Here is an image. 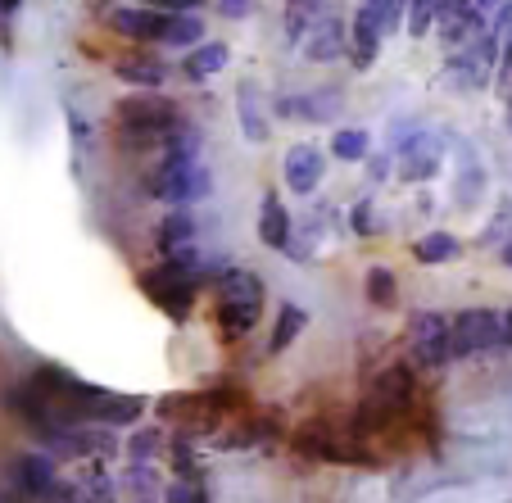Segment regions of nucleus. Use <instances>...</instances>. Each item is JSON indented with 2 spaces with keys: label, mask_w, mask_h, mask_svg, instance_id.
<instances>
[{
  "label": "nucleus",
  "mask_w": 512,
  "mask_h": 503,
  "mask_svg": "<svg viewBox=\"0 0 512 503\" xmlns=\"http://www.w3.org/2000/svg\"><path fill=\"white\" fill-rule=\"evenodd\" d=\"M435 32H440V41H445L449 50H472L481 46V41H490V23H485V10L481 5H440V23H435Z\"/></svg>",
  "instance_id": "nucleus-7"
},
{
  "label": "nucleus",
  "mask_w": 512,
  "mask_h": 503,
  "mask_svg": "<svg viewBox=\"0 0 512 503\" xmlns=\"http://www.w3.org/2000/svg\"><path fill=\"white\" fill-rule=\"evenodd\" d=\"M377 50H381V37L368 28V23H354V68H363L368 73L372 64H377Z\"/></svg>",
  "instance_id": "nucleus-30"
},
{
  "label": "nucleus",
  "mask_w": 512,
  "mask_h": 503,
  "mask_svg": "<svg viewBox=\"0 0 512 503\" xmlns=\"http://www.w3.org/2000/svg\"><path fill=\"white\" fill-rule=\"evenodd\" d=\"M218 14H223V19H245V14H250V5H236V0H227V5H218Z\"/></svg>",
  "instance_id": "nucleus-34"
},
{
  "label": "nucleus",
  "mask_w": 512,
  "mask_h": 503,
  "mask_svg": "<svg viewBox=\"0 0 512 503\" xmlns=\"http://www.w3.org/2000/svg\"><path fill=\"white\" fill-rule=\"evenodd\" d=\"M114 114H118V123H123V132L132 136V141H164L168 132L182 127L177 105L164 100V96H127V100H118Z\"/></svg>",
  "instance_id": "nucleus-3"
},
{
  "label": "nucleus",
  "mask_w": 512,
  "mask_h": 503,
  "mask_svg": "<svg viewBox=\"0 0 512 503\" xmlns=\"http://www.w3.org/2000/svg\"><path fill=\"white\" fill-rule=\"evenodd\" d=\"M114 73L127 82V87H141V91H155L168 82V68L159 64L155 55H127L114 64Z\"/></svg>",
  "instance_id": "nucleus-16"
},
{
  "label": "nucleus",
  "mask_w": 512,
  "mask_h": 503,
  "mask_svg": "<svg viewBox=\"0 0 512 503\" xmlns=\"http://www.w3.org/2000/svg\"><path fill=\"white\" fill-rule=\"evenodd\" d=\"M503 100H508V123H512V96H503Z\"/></svg>",
  "instance_id": "nucleus-39"
},
{
  "label": "nucleus",
  "mask_w": 512,
  "mask_h": 503,
  "mask_svg": "<svg viewBox=\"0 0 512 503\" xmlns=\"http://www.w3.org/2000/svg\"><path fill=\"white\" fill-rule=\"evenodd\" d=\"M458 155H463V173H458L454 200H458V209H472V200L485 191V173H481V164H476V155L467 146H458Z\"/></svg>",
  "instance_id": "nucleus-26"
},
{
  "label": "nucleus",
  "mask_w": 512,
  "mask_h": 503,
  "mask_svg": "<svg viewBox=\"0 0 512 503\" xmlns=\"http://www.w3.org/2000/svg\"><path fill=\"white\" fill-rule=\"evenodd\" d=\"M363 281H368V300L377 304V309H390V304L399 300V281H395V272L381 268V263H377V268H368V277H363Z\"/></svg>",
  "instance_id": "nucleus-28"
},
{
  "label": "nucleus",
  "mask_w": 512,
  "mask_h": 503,
  "mask_svg": "<svg viewBox=\"0 0 512 503\" xmlns=\"http://www.w3.org/2000/svg\"><path fill=\"white\" fill-rule=\"evenodd\" d=\"M309 19H322L318 5H290L286 10V41L290 46H304V37H309V28H313Z\"/></svg>",
  "instance_id": "nucleus-29"
},
{
  "label": "nucleus",
  "mask_w": 512,
  "mask_h": 503,
  "mask_svg": "<svg viewBox=\"0 0 512 503\" xmlns=\"http://www.w3.org/2000/svg\"><path fill=\"white\" fill-rule=\"evenodd\" d=\"M304 327H309V313H304L300 304H281L277 327H272V340H268V354H286V349L300 340Z\"/></svg>",
  "instance_id": "nucleus-23"
},
{
  "label": "nucleus",
  "mask_w": 512,
  "mask_h": 503,
  "mask_svg": "<svg viewBox=\"0 0 512 503\" xmlns=\"http://www.w3.org/2000/svg\"><path fill=\"white\" fill-rule=\"evenodd\" d=\"M209 277V263L200 254H182V259H164L159 268L141 272V291L168 313V318H186L195 304V286Z\"/></svg>",
  "instance_id": "nucleus-1"
},
{
  "label": "nucleus",
  "mask_w": 512,
  "mask_h": 503,
  "mask_svg": "<svg viewBox=\"0 0 512 503\" xmlns=\"http://www.w3.org/2000/svg\"><path fill=\"white\" fill-rule=\"evenodd\" d=\"M322 173H327V159H322L318 146H290L286 159H281V177H286L290 195H313L322 182Z\"/></svg>",
  "instance_id": "nucleus-11"
},
{
  "label": "nucleus",
  "mask_w": 512,
  "mask_h": 503,
  "mask_svg": "<svg viewBox=\"0 0 512 503\" xmlns=\"http://www.w3.org/2000/svg\"><path fill=\"white\" fill-rule=\"evenodd\" d=\"M390 173V159L386 155H377V159H372V177H377V182H381V177H386Z\"/></svg>",
  "instance_id": "nucleus-36"
},
{
  "label": "nucleus",
  "mask_w": 512,
  "mask_h": 503,
  "mask_svg": "<svg viewBox=\"0 0 512 503\" xmlns=\"http://www.w3.org/2000/svg\"><path fill=\"white\" fill-rule=\"evenodd\" d=\"M445 164V136L422 132L408 150H399V182H431Z\"/></svg>",
  "instance_id": "nucleus-9"
},
{
  "label": "nucleus",
  "mask_w": 512,
  "mask_h": 503,
  "mask_svg": "<svg viewBox=\"0 0 512 503\" xmlns=\"http://www.w3.org/2000/svg\"><path fill=\"white\" fill-rule=\"evenodd\" d=\"M304 59L309 64H331V59H340V50H345V23L340 19H318L309 28V37H304Z\"/></svg>",
  "instance_id": "nucleus-13"
},
{
  "label": "nucleus",
  "mask_w": 512,
  "mask_h": 503,
  "mask_svg": "<svg viewBox=\"0 0 512 503\" xmlns=\"http://www.w3.org/2000/svg\"><path fill=\"white\" fill-rule=\"evenodd\" d=\"M290 213H286V204L277 200V191H268L263 195V213H259V236H263V245L268 250H281L286 254V245H290Z\"/></svg>",
  "instance_id": "nucleus-15"
},
{
  "label": "nucleus",
  "mask_w": 512,
  "mask_h": 503,
  "mask_svg": "<svg viewBox=\"0 0 512 503\" xmlns=\"http://www.w3.org/2000/svg\"><path fill=\"white\" fill-rule=\"evenodd\" d=\"M254 322H259V304H223L218 300V309H213V327H218V336H227V340L254 331Z\"/></svg>",
  "instance_id": "nucleus-21"
},
{
  "label": "nucleus",
  "mask_w": 512,
  "mask_h": 503,
  "mask_svg": "<svg viewBox=\"0 0 512 503\" xmlns=\"http://www.w3.org/2000/svg\"><path fill=\"white\" fill-rule=\"evenodd\" d=\"M340 91H309V96H290V100H281V114H300V118H336L340 114Z\"/></svg>",
  "instance_id": "nucleus-19"
},
{
  "label": "nucleus",
  "mask_w": 512,
  "mask_h": 503,
  "mask_svg": "<svg viewBox=\"0 0 512 503\" xmlns=\"http://www.w3.org/2000/svg\"><path fill=\"white\" fill-rule=\"evenodd\" d=\"M223 68H227V46L223 41H204L200 50H191V55L182 59V78L204 82V78H213V73H223Z\"/></svg>",
  "instance_id": "nucleus-20"
},
{
  "label": "nucleus",
  "mask_w": 512,
  "mask_h": 503,
  "mask_svg": "<svg viewBox=\"0 0 512 503\" xmlns=\"http://www.w3.org/2000/svg\"><path fill=\"white\" fill-rule=\"evenodd\" d=\"M435 23H440V5H431V0H417V5H408V32H413V37H426Z\"/></svg>",
  "instance_id": "nucleus-31"
},
{
  "label": "nucleus",
  "mask_w": 512,
  "mask_h": 503,
  "mask_svg": "<svg viewBox=\"0 0 512 503\" xmlns=\"http://www.w3.org/2000/svg\"><path fill=\"white\" fill-rule=\"evenodd\" d=\"M109 32L132 37V41H164L168 14L150 10V5H114V10H109Z\"/></svg>",
  "instance_id": "nucleus-10"
},
{
  "label": "nucleus",
  "mask_w": 512,
  "mask_h": 503,
  "mask_svg": "<svg viewBox=\"0 0 512 503\" xmlns=\"http://www.w3.org/2000/svg\"><path fill=\"white\" fill-rule=\"evenodd\" d=\"M209 168L200 164V159H159L155 177H150V191L159 195V200H168L173 209H191L195 200H204L209 195Z\"/></svg>",
  "instance_id": "nucleus-4"
},
{
  "label": "nucleus",
  "mask_w": 512,
  "mask_h": 503,
  "mask_svg": "<svg viewBox=\"0 0 512 503\" xmlns=\"http://www.w3.org/2000/svg\"><path fill=\"white\" fill-rule=\"evenodd\" d=\"M195 236H200V223H195L191 209H173L164 213V223L155 227V245L164 259H182V254L195 250Z\"/></svg>",
  "instance_id": "nucleus-12"
},
{
  "label": "nucleus",
  "mask_w": 512,
  "mask_h": 503,
  "mask_svg": "<svg viewBox=\"0 0 512 503\" xmlns=\"http://www.w3.org/2000/svg\"><path fill=\"white\" fill-rule=\"evenodd\" d=\"M164 503H204V499H200V490H195V485H182V481H177L173 490H168Z\"/></svg>",
  "instance_id": "nucleus-33"
},
{
  "label": "nucleus",
  "mask_w": 512,
  "mask_h": 503,
  "mask_svg": "<svg viewBox=\"0 0 512 503\" xmlns=\"http://www.w3.org/2000/svg\"><path fill=\"white\" fill-rule=\"evenodd\" d=\"M132 454H136V463H141V458H145V454H155V436H136Z\"/></svg>",
  "instance_id": "nucleus-35"
},
{
  "label": "nucleus",
  "mask_w": 512,
  "mask_h": 503,
  "mask_svg": "<svg viewBox=\"0 0 512 503\" xmlns=\"http://www.w3.org/2000/svg\"><path fill=\"white\" fill-rule=\"evenodd\" d=\"M236 114H241V132L245 141H268V114L259 109V87L254 82H241L236 87Z\"/></svg>",
  "instance_id": "nucleus-18"
},
{
  "label": "nucleus",
  "mask_w": 512,
  "mask_h": 503,
  "mask_svg": "<svg viewBox=\"0 0 512 503\" xmlns=\"http://www.w3.org/2000/svg\"><path fill=\"white\" fill-rule=\"evenodd\" d=\"M408 19V5H390V0H368L363 10H358L354 23H368L372 32H377L381 41L390 37V32H399V23Z\"/></svg>",
  "instance_id": "nucleus-22"
},
{
  "label": "nucleus",
  "mask_w": 512,
  "mask_h": 503,
  "mask_svg": "<svg viewBox=\"0 0 512 503\" xmlns=\"http://www.w3.org/2000/svg\"><path fill=\"white\" fill-rule=\"evenodd\" d=\"M218 300L223 304H263V281L254 277V272H245V268H227V272H218Z\"/></svg>",
  "instance_id": "nucleus-17"
},
{
  "label": "nucleus",
  "mask_w": 512,
  "mask_h": 503,
  "mask_svg": "<svg viewBox=\"0 0 512 503\" xmlns=\"http://www.w3.org/2000/svg\"><path fill=\"white\" fill-rule=\"evenodd\" d=\"M14 476H19V485L28 494H37V499H50V494H59L55 458H46V454H23L19 467H14Z\"/></svg>",
  "instance_id": "nucleus-14"
},
{
  "label": "nucleus",
  "mask_w": 512,
  "mask_h": 503,
  "mask_svg": "<svg viewBox=\"0 0 512 503\" xmlns=\"http://www.w3.org/2000/svg\"><path fill=\"white\" fill-rule=\"evenodd\" d=\"M164 46H204V23L195 14H168V32H164Z\"/></svg>",
  "instance_id": "nucleus-27"
},
{
  "label": "nucleus",
  "mask_w": 512,
  "mask_h": 503,
  "mask_svg": "<svg viewBox=\"0 0 512 503\" xmlns=\"http://www.w3.org/2000/svg\"><path fill=\"white\" fill-rule=\"evenodd\" d=\"M503 345L499 309H463L454 318V358H476Z\"/></svg>",
  "instance_id": "nucleus-6"
},
{
  "label": "nucleus",
  "mask_w": 512,
  "mask_h": 503,
  "mask_svg": "<svg viewBox=\"0 0 512 503\" xmlns=\"http://www.w3.org/2000/svg\"><path fill=\"white\" fill-rule=\"evenodd\" d=\"M458 254H463V241L454 232H426L422 241H413L417 263H454Z\"/></svg>",
  "instance_id": "nucleus-24"
},
{
  "label": "nucleus",
  "mask_w": 512,
  "mask_h": 503,
  "mask_svg": "<svg viewBox=\"0 0 512 503\" xmlns=\"http://www.w3.org/2000/svg\"><path fill=\"white\" fill-rule=\"evenodd\" d=\"M349 227H354L358 236H372L377 232V218H372V200H358L354 213H349Z\"/></svg>",
  "instance_id": "nucleus-32"
},
{
  "label": "nucleus",
  "mask_w": 512,
  "mask_h": 503,
  "mask_svg": "<svg viewBox=\"0 0 512 503\" xmlns=\"http://www.w3.org/2000/svg\"><path fill=\"white\" fill-rule=\"evenodd\" d=\"M408 354L417 368H445L454 358V322H445L440 313L422 309L408 322Z\"/></svg>",
  "instance_id": "nucleus-5"
},
{
  "label": "nucleus",
  "mask_w": 512,
  "mask_h": 503,
  "mask_svg": "<svg viewBox=\"0 0 512 503\" xmlns=\"http://www.w3.org/2000/svg\"><path fill=\"white\" fill-rule=\"evenodd\" d=\"M499 318H503V345H508V349H512V309H503V313H499Z\"/></svg>",
  "instance_id": "nucleus-37"
},
{
  "label": "nucleus",
  "mask_w": 512,
  "mask_h": 503,
  "mask_svg": "<svg viewBox=\"0 0 512 503\" xmlns=\"http://www.w3.org/2000/svg\"><path fill=\"white\" fill-rule=\"evenodd\" d=\"M295 449L313 463H363L368 458V449L340 440L336 431H327V422H309L304 431H295Z\"/></svg>",
  "instance_id": "nucleus-8"
},
{
  "label": "nucleus",
  "mask_w": 512,
  "mask_h": 503,
  "mask_svg": "<svg viewBox=\"0 0 512 503\" xmlns=\"http://www.w3.org/2000/svg\"><path fill=\"white\" fill-rule=\"evenodd\" d=\"M499 254H503V263L512 268V232H508V241H503V250H499Z\"/></svg>",
  "instance_id": "nucleus-38"
},
{
  "label": "nucleus",
  "mask_w": 512,
  "mask_h": 503,
  "mask_svg": "<svg viewBox=\"0 0 512 503\" xmlns=\"http://www.w3.org/2000/svg\"><path fill=\"white\" fill-rule=\"evenodd\" d=\"M331 155L345 159V164H363V159L372 155V136L363 132V127H340V132L331 136Z\"/></svg>",
  "instance_id": "nucleus-25"
},
{
  "label": "nucleus",
  "mask_w": 512,
  "mask_h": 503,
  "mask_svg": "<svg viewBox=\"0 0 512 503\" xmlns=\"http://www.w3.org/2000/svg\"><path fill=\"white\" fill-rule=\"evenodd\" d=\"M408 404H413V372L395 363V368H386L368 386V395H363V404H358L354 422H358V431H381V426L395 422Z\"/></svg>",
  "instance_id": "nucleus-2"
}]
</instances>
